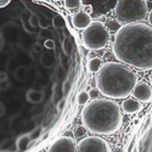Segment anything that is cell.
Returning a JSON list of instances; mask_svg holds the SVG:
<instances>
[{"instance_id": "cell-1", "label": "cell", "mask_w": 152, "mask_h": 152, "mask_svg": "<svg viewBox=\"0 0 152 152\" xmlns=\"http://www.w3.org/2000/svg\"><path fill=\"white\" fill-rule=\"evenodd\" d=\"M112 50L125 66L152 69V27L141 22L124 24L115 34Z\"/></svg>"}, {"instance_id": "cell-2", "label": "cell", "mask_w": 152, "mask_h": 152, "mask_svg": "<svg viewBox=\"0 0 152 152\" xmlns=\"http://www.w3.org/2000/svg\"><path fill=\"white\" fill-rule=\"evenodd\" d=\"M82 122L86 130L97 135H112L123 124L121 106L111 99H97L88 102L82 111Z\"/></svg>"}, {"instance_id": "cell-3", "label": "cell", "mask_w": 152, "mask_h": 152, "mask_svg": "<svg viewBox=\"0 0 152 152\" xmlns=\"http://www.w3.org/2000/svg\"><path fill=\"white\" fill-rule=\"evenodd\" d=\"M96 89L106 99H126L136 85L134 71L121 62H106L95 75Z\"/></svg>"}, {"instance_id": "cell-4", "label": "cell", "mask_w": 152, "mask_h": 152, "mask_svg": "<svg viewBox=\"0 0 152 152\" xmlns=\"http://www.w3.org/2000/svg\"><path fill=\"white\" fill-rule=\"evenodd\" d=\"M116 17L125 24L144 21L148 15L146 0H117Z\"/></svg>"}, {"instance_id": "cell-5", "label": "cell", "mask_w": 152, "mask_h": 152, "mask_svg": "<svg viewBox=\"0 0 152 152\" xmlns=\"http://www.w3.org/2000/svg\"><path fill=\"white\" fill-rule=\"evenodd\" d=\"M110 40V32L100 21H93L83 32V44L88 50L104 49Z\"/></svg>"}, {"instance_id": "cell-6", "label": "cell", "mask_w": 152, "mask_h": 152, "mask_svg": "<svg viewBox=\"0 0 152 152\" xmlns=\"http://www.w3.org/2000/svg\"><path fill=\"white\" fill-rule=\"evenodd\" d=\"M77 152H112L110 144L100 136H85L77 144Z\"/></svg>"}, {"instance_id": "cell-7", "label": "cell", "mask_w": 152, "mask_h": 152, "mask_svg": "<svg viewBox=\"0 0 152 152\" xmlns=\"http://www.w3.org/2000/svg\"><path fill=\"white\" fill-rule=\"evenodd\" d=\"M46 152H77V142L71 136H60L49 146Z\"/></svg>"}, {"instance_id": "cell-8", "label": "cell", "mask_w": 152, "mask_h": 152, "mask_svg": "<svg viewBox=\"0 0 152 152\" xmlns=\"http://www.w3.org/2000/svg\"><path fill=\"white\" fill-rule=\"evenodd\" d=\"M132 95L139 102H148L152 99V88L145 82L136 83L135 88L133 89Z\"/></svg>"}, {"instance_id": "cell-9", "label": "cell", "mask_w": 152, "mask_h": 152, "mask_svg": "<svg viewBox=\"0 0 152 152\" xmlns=\"http://www.w3.org/2000/svg\"><path fill=\"white\" fill-rule=\"evenodd\" d=\"M91 22V16L84 11H78L72 16V24L75 29H85Z\"/></svg>"}, {"instance_id": "cell-10", "label": "cell", "mask_w": 152, "mask_h": 152, "mask_svg": "<svg viewBox=\"0 0 152 152\" xmlns=\"http://www.w3.org/2000/svg\"><path fill=\"white\" fill-rule=\"evenodd\" d=\"M121 108L122 112L126 113V115H134V113H137L142 110V105L135 99H125L121 105Z\"/></svg>"}, {"instance_id": "cell-11", "label": "cell", "mask_w": 152, "mask_h": 152, "mask_svg": "<svg viewBox=\"0 0 152 152\" xmlns=\"http://www.w3.org/2000/svg\"><path fill=\"white\" fill-rule=\"evenodd\" d=\"M26 99L29 104L33 105H38L40 104L42 101L44 100V93L40 90H35V89H29L26 94Z\"/></svg>"}, {"instance_id": "cell-12", "label": "cell", "mask_w": 152, "mask_h": 152, "mask_svg": "<svg viewBox=\"0 0 152 152\" xmlns=\"http://www.w3.org/2000/svg\"><path fill=\"white\" fill-rule=\"evenodd\" d=\"M101 66H102V60L100 57H94L91 60H88L86 67L90 73H97V71L101 68Z\"/></svg>"}, {"instance_id": "cell-13", "label": "cell", "mask_w": 152, "mask_h": 152, "mask_svg": "<svg viewBox=\"0 0 152 152\" xmlns=\"http://www.w3.org/2000/svg\"><path fill=\"white\" fill-rule=\"evenodd\" d=\"M31 144V136L28 134H24L22 136L18 137V140H17V148L20 151H24Z\"/></svg>"}, {"instance_id": "cell-14", "label": "cell", "mask_w": 152, "mask_h": 152, "mask_svg": "<svg viewBox=\"0 0 152 152\" xmlns=\"http://www.w3.org/2000/svg\"><path fill=\"white\" fill-rule=\"evenodd\" d=\"M15 77L17 80L20 82H23V80H26L27 77H28V68L26 66H20L16 68L15 71Z\"/></svg>"}, {"instance_id": "cell-15", "label": "cell", "mask_w": 152, "mask_h": 152, "mask_svg": "<svg viewBox=\"0 0 152 152\" xmlns=\"http://www.w3.org/2000/svg\"><path fill=\"white\" fill-rule=\"evenodd\" d=\"M65 6L68 10H77L82 6V0H65Z\"/></svg>"}, {"instance_id": "cell-16", "label": "cell", "mask_w": 152, "mask_h": 152, "mask_svg": "<svg viewBox=\"0 0 152 152\" xmlns=\"http://www.w3.org/2000/svg\"><path fill=\"white\" fill-rule=\"evenodd\" d=\"M77 100H78V104H79V105H86L88 102H89V100H90L89 93H88V91H80V93L78 94Z\"/></svg>"}, {"instance_id": "cell-17", "label": "cell", "mask_w": 152, "mask_h": 152, "mask_svg": "<svg viewBox=\"0 0 152 152\" xmlns=\"http://www.w3.org/2000/svg\"><path fill=\"white\" fill-rule=\"evenodd\" d=\"M85 135H86V129L84 125H78L77 128L74 129V136L77 139H82V137L84 139Z\"/></svg>"}, {"instance_id": "cell-18", "label": "cell", "mask_w": 152, "mask_h": 152, "mask_svg": "<svg viewBox=\"0 0 152 152\" xmlns=\"http://www.w3.org/2000/svg\"><path fill=\"white\" fill-rule=\"evenodd\" d=\"M54 26L55 27H57V28H60V27H63V20H62V17L61 16H55V18H54Z\"/></svg>"}, {"instance_id": "cell-19", "label": "cell", "mask_w": 152, "mask_h": 152, "mask_svg": "<svg viewBox=\"0 0 152 152\" xmlns=\"http://www.w3.org/2000/svg\"><path fill=\"white\" fill-rule=\"evenodd\" d=\"M88 93H89V97L91 100H97L99 96H100V91L97 89H91L90 91H88Z\"/></svg>"}, {"instance_id": "cell-20", "label": "cell", "mask_w": 152, "mask_h": 152, "mask_svg": "<svg viewBox=\"0 0 152 152\" xmlns=\"http://www.w3.org/2000/svg\"><path fill=\"white\" fill-rule=\"evenodd\" d=\"M11 88V83L9 80H5L3 83H0V91H6Z\"/></svg>"}, {"instance_id": "cell-21", "label": "cell", "mask_w": 152, "mask_h": 152, "mask_svg": "<svg viewBox=\"0 0 152 152\" xmlns=\"http://www.w3.org/2000/svg\"><path fill=\"white\" fill-rule=\"evenodd\" d=\"M44 46H45L46 49H54V48H55V43H54L53 39H48V40L44 43Z\"/></svg>"}, {"instance_id": "cell-22", "label": "cell", "mask_w": 152, "mask_h": 152, "mask_svg": "<svg viewBox=\"0 0 152 152\" xmlns=\"http://www.w3.org/2000/svg\"><path fill=\"white\" fill-rule=\"evenodd\" d=\"M5 80H9L7 73L4 72V71H0V83H3V82H5Z\"/></svg>"}, {"instance_id": "cell-23", "label": "cell", "mask_w": 152, "mask_h": 152, "mask_svg": "<svg viewBox=\"0 0 152 152\" xmlns=\"http://www.w3.org/2000/svg\"><path fill=\"white\" fill-rule=\"evenodd\" d=\"M63 49H65V53L68 55V54H69V51H71V48H69V40H68V39H66V40H65V43H63Z\"/></svg>"}, {"instance_id": "cell-24", "label": "cell", "mask_w": 152, "mask_h": 152, "mask_svg": "<svg viewBox=\"0 0 152 152\" xmlns=\"http://www.w3.org/2000/svg\"><path fill=\"white\" fill-rule=\"evenodd\" d=\"M31 23H32L33 27H37V26H38V17H37L35 15H33V16L31 17Z\"/></svg>"}, {"instance_id": "cell-25", "label": "cell", "mask_w": 152, "mask_h": 152, "mask_svg": "<svg viewBox=\"0 0 152 152\" xmlns=\"http://www.w3.org/2000/svg\"><path fill=\"white\" fill-rule=\"evenodd\" d=\"M4 115H5V106L1 101H0V117H3Z\"/></svg>"}, {"instance_id": "cell-26", "label": "cell", "mask_w": 152, "mask_h": 152, "mask_svg": "<svg viewBox=\"0 0 152 152\" xmlns=\"http://www.w3.org/2000/svg\"><path fill=\"white\" fill-rule=\"evenodd\" d=\"M10 3V0H0V7H5Z\"/></svg>"}, {"instance_id": "cell-27", "label": "cell", "mask_w": 152, "mask_h": 152, "mask_svg": "<svg viewBox=\"0 0 152 152\" xmlns=\"http://www.w3.org/2000/svg\"><path fill=\"white\" fill-rule=\"evenodd\" d=\"M68 90H69V83L67 82V83L65 84V88H63V91H65V94H67Z\"/></svg>"}, {"instance_id": "cell-28", "label": "cell", "mask_w": 152, "mask_h": 152, "mask_svg": "<svg viewBox=\"0 0 152 152\" xmlns=\"http://www.w3.org/2000/svg\"><path fill=\"white\" fill-rule=\"evenodd\" d=\"M147 17H148V22H150V26L152 27V10L150 11V14L147 15Z\"/></svg>"}, {"instance_id": "cell-29", "label": "cell", "mask_w": 152, "mask_h": 152, "mask_svg": "<svg viewBox=\"0 0 152 152\" xmlns=\"http://www.w3.org/2000/svg\"><path fill=\"white\" fill-rule=\"evenodd\" d=\"M94 57H96V55H95L94 51H91L89 55H88V60H91V58H94Z\"/></svg>"}, {"instance_id": "cell-30", "label": "cell", "mask_w": 152, "mask_h": 152, "mask_svg": "<svg viewBox=\"0 0 152 152\" xmlns=\"http://www.w3.org/2000/svg\"><path fill=\"white\" fill-rule=\"evenodd\" d=\"M63 105H65V101H60V104H58V107H57V108H58V111H60V110H61V108L63 107Z\"/></svg>"}, {"instance_id": "cell-31", "label": "cell", "mask_w": 152, "mask_h": 152, "mask_svg": "<svg viewBox=\"0 0 152 152\" xmlns=\"http://www.w3.org/2000/svg\"><path fill=\"white\" fill-rule=\"evenodd\" d=\"M34 49L37 50V53H39V51H40V46H39V45H38V44H37V45L34 46Z\"/></svg>"}, {"instance_id": "cell-32", "label": "cell", "mask_w": 152, "mask_h": 152, "mask_svg": "<svg viewBox=\"0 0 152 152\" xmlns=\"http://www.w3.org/2000/svg\"><path fill=\"white\" fill-rule=\"evenodd\" d=\"M1 48H3V39L0 38V50H1Z\"/></svg>"}, {"instance_id": "cell-33", "label": "cell", "mask_w": 152, "mask_h": 152, "mask_svg": "<svg viewBox=\"0 0 152 152\" xmlns=\"http://www.w3.org/2000/svg\"><path fill=\"white\" fill-rule=\"evenodd\" d=\"M150 80H151V85H152V73H151V77H150Z\"/></svg>"}, {"instance_id": "cell-34", "label": "cell", "mask_w": 152, "mask_h": 152, "mask_svg": "<svg viewBox=\"0 0 152 152\" xmlns=\"http://www.w3.org/2000/svg\"><path fill=\"white\" fill-rule=\"evenodd\" d=\"M133 152H137V150H136V148H135V150H134V151H133Z\"/></svg>"}, {"instance_id": "cell-35", "label": "cell", "mask_w": 152, "mask_h": 152, "mask_svg": "<svg viewBox=\"0 0 152 152\" xmlns=\"http://www.w3.org/2000/svg\"><path fill=\"white\" fill-rule=\"evenodd\" d=\"M117 152H123V151H122V150H118V151H117Z\"/></svg>"}]
</instances>
